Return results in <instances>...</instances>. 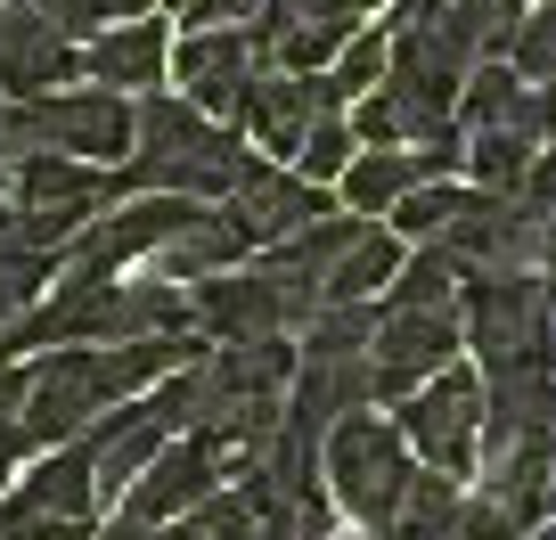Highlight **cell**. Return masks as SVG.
Instances as JSON below:
<instances>
[{"label":"cell","mask_w":556,"mask_h":540,"mask_svg":"<svg viewBox=\"0 0 556 540\" xmlns=\"http://www.w3.org/2000/svg\"><path fill=\"white\" fill-rule=\"evenodd\" d=\"M254 140L238 123H213L197 115L180 90H148L139 99V131H131V156L115 173V197H197V205H229V197L254 180Z\"/></svg>","instance_id":"cell-1"},{"label":"cell","mask_w":556,"mask_h":540,"mask_svg":"<svg viewBox=\"0 0 556 540\" xmlns=\"http://www.w3.org/2000/svg\"><path fill=\"white\" fill-rule=\"evenodd\" d=\"M131 131H139V99L99 90V83L41 90V99L0 106V148H9V156H83V164H99V173H123Z\"/></svg>","instance_id":"cell-2"},{"label":"cell","mask_w":556,"mask_h":540,"mask_svg":"<svg viewBox=\"0 0 556 540\" xmlns=\"http://www.w3.org/2000/svg\"><path fill=\"white\" fill-rule=\"evenodd\" d=\"M319 484H328L336 516H352L361 532H393L409 491H417V451L401 442L393 418L361 410V418H344L319 442Z\"/></svg>","instance_id":"cell-3"},{"label":"cell","mask_w":556,"mask_h":540,"mask_svg":"<svg viewBox=\"0 0 556 540\" xmlns=\"http://www.w3.org/2000/svg\"><path fill=\"white\" fill-rule=\"evenodd\" d=\"M458 328L483 368L500 361H556V312L540 271H467L458 287Z\"/></svg>","instance_id":"cell-4"},{"label":"cell","mask_w":556,"mask_h":540,"mask_svg":"<svg viewBox=\"0 0 556 540\" xmlns=\"http://www.w3.org/2000/svg\"><path fill=\"white\" fill-rule=\"evenodd\" d=\"M393 426L417 451V467L467 484V475L483 467V368H467V361L442 368L434 385H417V393L393 410Z\"/></svg>","instance_id":"cell-5"},{"label":"cell","mask_w":556,"mask_h":540,"mask_svg":"<svg viewBox=\"0 0 556 540\" xmlns=\"http://www.w3.org/2000/svg\"><path fill=\"white\" fill-rule=\"evenodd\" d=\"M270 74V50H262V34L245 25V34H180L173 41V83L180 99L197 106V115L213 123H238L245 90Z\"/></svg>","instance_id":"cell-6"},{"label":"cell","mask_w":556,"mask_h":540,"mask_svg":"<svg viewBox=\"0 0 556 540\" xmlns=\"http://www.w3.org/2000/svg\"><path fill=\"white\" fill-rule=\"evenodd\" d=\"M467 352V328L458 312H384L377 344H368V368H377V401H409L417 385H434L442 368H458Z\"/></svg>","instance_id":"cell-7"},{"label":"cell","mask_w":556,"mask_h":540,"mask_svg":"<svg viewBox=\"0 0 556 540\" xmlns=\"http://www.w3.org/2000/svg\"><path fill=\"white\" fill-rule=\"evenodd\" d=\"M319 115H344V99H336L328 74H262V83L245 90V106H238V131L270 164H295Z\"/></svg>","instance_id":"cell-8"},{"label":"cell","mask_w":556,"mask_h":540,"mask_svg":"<svg viewBox=\"0 0 556 540\" xmlns=\"http://www.w3.org/2000/svg\"><path fill=\"white\" fill-rule=\"evenodd\" d=\"M222 484H229L222 451H213L205 435H173V442H164V459L139 475V484L123 491L115 507H123V516H139V524H189Z\"/></svg>","instance_id":"cell-9"},{"label":"cell","mask_w":556,"mask_h":540,"mask_svg":"<svg viewBox=\"0 0 556 540\" xmlns=\"http://www.w3.org/2000/svg\"><path fill=\"white\" fill-rule=\"evenodd\" d=\"M66 83H83V41L58 34L25 0H0V90L41 99V90H66Z\"/></svg>","instance_id":"cell-10"},{"label":"cell","mask_w":556,"mask_h":540,"mask_svg":"<svg viewBox=\"0 0 556 540\" xmlns=\"http://www.w3.org/2000/svg\"><path fill=\"white\" fill-rule=\"evenodd\" d=\"M229 213H238V229L254 238V254H270L278 238H295V229L328 222V213H336V189L287 173V164H254V180L229 197Z\"/></svg>","instance_id":"cell-11"},{"label":"cell","mask_w":556,"mask_h":540,"mask_svg":"<svg viewBox=\"0 0 556 540\" xmlns=\"http://www.w3.org/2000/svg\"><path fill=\"white\" fill-rule=\"evenodd\" d=\"M17 500L34 507V516H50V524H83V532H99L106 491H99V451H90V435L66 442V451H34V467L17 475Z\"/></svg>","instance_id":"cell-12"},{"label":"cell","mask_w":556,"mask_h":540,"mask_svg":"<svg viewBox=\"0 0 556 540\" xmlns=\"http://www.w3.org/2000/svg\"><path fill=\"white\" fill-rule=\"evenodd\" d=\"M523 17H532V0H426V17H417V25H426L451 58L491 66V58H516ZM401 34H409V25H401Z\"/></svg>","instance_id":"cell-13"},{"label":"cell","mask_w":556,"mask_h":540,"mask_svg":"<svg viewBox=\"0 0 556 540\" xmlns=\"http://www.w3.org/2000/svg\"><path fill=\"white\" fill-rule=\"evenodd\" d=\"M483 500H500L507 516H516V532L532 540L540 516H548V475H556V426L548 435H516L500 442V451H483Z\"/></svg>","instance_id":"cell-14"},{"label":"cell","mask_w":556,"mask_h":540,"mask_svg":"<svg viewBox=\"0 0 556 540\" xmlns=\"http://www.w3.org/2000/svg\"><path fill=\"white\" fill-rule=\"evenodd\" d=\"M164 442H173V426L156 418V401H148V393L123 401V410H106V418L90 426V451H99V491H106V507H115L123 491L139 484V475L156 467Z\"/></svg>","instance_id":"cell-15"},{"label":"cell","mask_w":556,"mask_h":540,"mask_svg":"<svg viewBox=\"0 0 556 540\" xmlns=\"http://www.w3.org/2000/svg\"><path fill=\"white\" fill-rule=\"evenodd\" d=\"M83 74L99 90H123V99L139 90V99H148V90L173 83V41H164V25H148V17L139 25H106V34L83 50Z\"/></svg>","instance_id":"cell-16"},{"label":"cell","mask_w":556,"mask_h":540,"mask_svg":"<svg viewBox=\"0 0 556 540\" xmlns=\"http://www.w3.org/2000/svg\"><path fill=\"white\" fill-rule=\"evenodd\" d=\"M458 131H532L540 140V90L523 83L507 58H491V66H475L467 90H458Z\"/></svg>","instance_id":"cell-17"},{"label":"cell","mask_w":556,"mask_h":540,"mask_svg":"<svg viewBox=\"0 0 556 540\" xmlns=\"http://www.w3.org/2000/svg\"><path fill=\"white\" fill-rule=\"evenodd\" d=\"M467 58H451L426 25H409V34H393V66H384V90H401V99H426V106H451L458 115V90H467Z\"/></svg>","instance_id":"cell-18"},{"label":"cell","mask_w":556,"mask_h":540,"mask_svg":"<svg viewBox=\"0 0 556 540\" xmlns=\"http://www.w3.org/2000/svg\"><path fill=\"white\" fill-rule=\"evenodd\" d=\"M9 189H17V205H115V173L83 156H17Z\"/></svg>","instance_id":"cell-19"},{"label":"cell","mask_w":556,"mask_h":540,"mask_svg":"<svg viewBox=\"0 0 556 540\" xmlns=\"http://www.w3.org/2000/svg\"><path fill=\"white\" fill-rule=\"evenodd\" d=\"M401 262H409V254H401V238L384 222H368L361 246L328 271V303H384V287L401 279Z\"/></svg>","instance_id":"cell-20"},{"label":"cell","mask_w":556,"mask_h":540,"mask_svg":"<svg viewBox=\"0 0 556 540\" xmlns=\"http://www.w3.org/2000/svg\"><path fill=\"white\" fill-rule=\"evenodd\" d=\"M458 287H467V262L442 246H417L401 262V279L384 287V312H458Z\"/></svg>","instance_id":"cell-21"},{"label":"cell","mask_w":556,"mask_h":540,"mask_svg":"<svg viewBox=\"0 0 556 540\" xmlns=\"http://www.w3.org/2000/svg\"><path fill=\"white\" fill-rule=\"evenodd\" d=\"M532 164H540V140H532V131H467V189L523 197Z\"/></svg>","instance_id":"cell-22"},{"label":"cell","mask_w":556,"mask_h":540,"mask_svg":"<svg viewBox=\"0 0 556 540\" xmlns=\"http://www.w3.org/2000/svg\"><path fill=\"white\" fill-rule=\"evenodd\" d=\"M377 328H384V303H328L295 344H303V361H368Z\"/></svg>","instance_id":"cell-23"},{"label":"cell","mask_w":556,"mask_h":540,"mask_svg":"<svg viewBox=\"0 0 556 540\" xmlns=\"http://www.w3.org/2000/svg\"><path fill=\"white\" fill-rule=\"evenodd\" d=\"M384 66H393V34H384V25H361V34L344 41V58L328 66V83H336V99H344V115L368 99V90H384Z\"/></svg>","instance_id":"cell-24"},{"label":"cell","mask_w":556,"mask_h":540,"mask_svg":"<svg viewBox=\"0 0 556 540\" xmlns=\"http://www.w3.org/2000/svg\"><path fill=\"white\" fill-rule=\"evenodd\" d=\"M352 156H361V131H352V115H319V123H312V140H303V156H295V173L319 180V189H336V180L352 173Z\"/></svg>","instance_id":"cell-25"},{"label":"cell","mask_w":556,"mask_h":540,"mask_svg":"<svg viewBox=\"0 0 556 540\" xmlns=\"http://www.w3.org/2000/svg\"><path fill=\"white\" fill-rule=\"evenodd\" d=\"M451 213H458V180H426V189H409L393 213H384V229H393V238L434 246L442 229H451Z\"/></svg>","instance_id":"cell-26"},{"label":"cell","mask_w":556,"mask_h":540,"mask_svg":"<svg viewBox=\"0 0 556 540\" xmlns=\"http://www.w3.org/2000/svg\"><path fill=\"white\" fill-rule=\"evenodd\" d=\"M303 25H361V9L352 0H262V50H278L287 34H303Z\"/></svg>","instance_id":"cell-27"},{"label":"cell","mask_w":556,"mask_h":540,"mask_svg":"<svg viewBox=\"0 0 556 540\" xmlns=\"http://www.w3.org/2000/svg\"><path fill=\"white\" fill-rule=\"evenodd\" d=\"M507 66L523 74V83H556V0H540L532 17H523V34H516V58H507Z\"/></svg>","instance_id":"cell-28"},{"label":"cell","mask_w":556,"mask_h":540,"mask_svg":"<svg viewBox=\"0 0 556 540\" xmlns=\"http://www.w3.org/2000/svg\"><path fill=\"white\" fill-rule=\"evenodd\" d=\"M197 532H205V540H262V507L245 500L238 484H222L205 507H197Z\"/></svg>","instance_id":"cell-29"},{"label":"cell","mask_w":556,"mask_h":540,"mask_svg":"<svg viewBox=\"0 0 556 540\" xmlns=\"http://www.w3.org/2000/svg\"><path fill=\"white\" fill-rule=\"evenodd\" d=\"M25 9H41V17L58 25V34H74V41H99L106 25H115V0H25Z\"/></svg>","instance_id":"cell-30"},{"label":"cell","mask_w":556,"mask_h":540,"mask_svg":"<svg viewBox=\"0 0 556 540\" xmlns=\"http://www.w3.org/2000/svg\"><path fill=\"white\" fill-rule=\"evenodd\" d=\"M180 25L189 34H245V25H262V0H189Z\"/></svg>","instance_id":"cell-31"},{"label":"cell","mask_w":556,"mask_h":540,"mask_svg":"<svg viewBox=\"0 0 556 540\" xmlns=\"http://www.w3.org/2000/svg\"><path fill=\"white\" fill-rule=\"evenodd\" d=\"M0 540H99V532H83V524H50V516H34V507L9 491V500H0Z\"/></svg>","instance_id":"cell-32"},{"label":"cell","mask_w":556,"mask_h":540,"mask_svg":"<svg viewBox=\"0 0 556 540\" xmlns=\"http://www.w3.org/2000/svg\"><path fill=\"white\" fill-rule=\"evenodd\" d=\"M25 459H34V442H25L17 418H0V500H9V484L25 475Z\"/></svg>","instance_id":"cell-33"},{"label":"cell","mask_w":556,"mask_h":540,"mask_svg":"<svg viewBox=\"0 0 556 540\" xmlns=\"http://www.w3.org/2000/svg\"><path fill=\"white\" fill-rule=\"evenodd\" d=\"M540 140L556 148V83H540Z\"/></svg>","instance_id":"cell-34"},{"label":"cell","mask_w":556,"mask_h":540,"mask_svg":"<svg viewBox=\"0 0 556 540\" xmlns=\"http://www.w3.org/2000/svg\"><path fill=\"white\" fill-rule=\"evenodd\" d=\"M25 312H34V303H17V296H0V336L17 328V319H25Z\"/></svg>","instance_id":"cell-35"},{"label":"cell","mask_w":556,"mask_h":540,"mask_svg":"<svg viewBox=\"0 0 556 540\" xmlns=\"http://www.w3.org/2000/svg\"><path fill=\"white\" fill-rule=\"evenodd\" d=\"M148 9H156V0H115V25H139Z\"/></svg>","instance_id":"cell-36"},{"label":"cell","mask_w":556,"mask_h":540,"mask_svg":"<svg viewBox=\"0 0 556 540\" xmlns=\"http://www.w3.org/2000/svg\"><path fill=\"white\" fill-rule=\"evenodd\" d=\"M156 540H205V532H197V516H189V524H164Z\"/></svg>","instance_id":"cell-37"},{"label":"cell","mask_w":556,"mask_h":540,"mask_svg":"<svg viewBox=\"0 0 556 540\" xmlns=\"http://www.w3.org/2000/svg\"><path fill=\"white\" fill-rule=\"evenodd\" d=\"M9 173H17V156H9V148H0V189H9Z\"/></svg>","instance_id":"cell-38"},{"label":"cell","mask_w":556,"mask_h":540,"mask_svg":"<svg viewBox=\"0 0 556 540\" xmlns=\"http://www.w3.org/2000/svg\"><path fill=\"white\" fill-rule=\"evenodd\" d=\"M532 540H556V524H540V532H532Z\"/></svg>","instance_id":"cell-39"},{"label":"cell","mask_w":556,"mask_h":540,"mask_svg":"<svg viewBox=\"0 0 556 540\" xmlns=\"http://www.w3.org/2000/svg\"><path fill=\"white\" fill-rule=\"evenodd\" d=\"M548 516H556V475H548Z\"/></svg>","instance_id":"cell-40"},{"label":"cell","mask_w":556,"mask_h":540,"mask_svg":"<svg viewBox=\"0 0 556 540\" xmlns=\"http://www.w3.org/2000/svg\"><path fill=\"white\" fill-rule=\"evenodd\" d=\"M156 9H189V0H156Z\"/></svg>","instance_id":"cell-41"},{"label":"cell","mask_w":556,"mask_h":540,"mask_svg":"<svg viewBox=\"0 0 556 540\" xmlns=\"http://www.w3.org/2000/svg\"><path fill=\"white\" fill-rule=\"evenodd\" d=\"M352 9H377V0H352Z\"/></svg>","instance_id":"cell-42"},{"label":"cell","mask_w":556,"mask_h":540,"mask_svg":"<svg viewBox=\"0 0 556 540\" xmlns=\"http://www.w3.org/2000/svg\"><path fill=\"white\" fill-rule=\"evenodd\" d=\"M0 229H9V213H0Z\"/></svg>","instance_id":"cell-43"}]
</instances>
